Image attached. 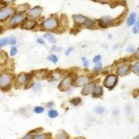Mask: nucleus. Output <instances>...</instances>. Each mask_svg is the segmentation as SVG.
Segmentation results:
<instances>
[{
  "label": "nucleus",
  "mask_w": 139,
  "mask_h": 139,
  "mask_svg": "<svg viewBox=\"0 0 139 139\" xmlns=\"http://www.w3.org/2000/svg\"><path fill=\"white\" fill-rule=\"evenodd\" d=\"M73 50V47H68V50L66 51V55H68Z\"/></svg>",
  "instance_id": "nucleus-42"
},
{
  "label": "nucleus",
  "mask_w": 139,
  "mask_h": 139,
  "mask_svg": "<svg viewBox=\"0 0 139 139\" xmlns=\"http://www.w3.org/2000/svg\"><path fill=\"white\" fill-rule=\"evenodd\" d=\"M73 20L75 21V24L77 25H84L87 20V17L81 15H73Z\"/></svg>",
  "instance_id": "nucleus-14"
},
{
  "label": "nucleus",
  "mask_w": 139,
  "mask_h": 139,
  "mask_svg": "<svg viewBox=\"0 0 139 139\" xmlns=\"http://www.w3.org/2000/svg\"><path fill=\"white\" fill-rule=\"evenodd\" d=\"M44 109L43 107H42V106H35V108H34V112L35 113H38V114H40V113H42L44 112Z\"/></svg>",
  "instance_id": "nucleus-31"
},
{
  "label": "nucleus",
  "mask_w": 139,
  "mask_h": 139,
  "mask_svg": "<svg viewBox=\"0 0 139 139\" xmlns=\"http://www.w3.org/2000/svg\"><path fill=\"white\" fill-rule=\"evenodd\" d=\"M32 79V75L25 73H21L15 79V84L17 86L26 85Z\"/></svg>",
  "instance_id": "nucleus-3"
},
{
  "label": "nucleus",
  "mask_w": 139,
  "mask_h": 139,
  "mask_svg": "<svg viewBox=\"0 0 139 139\" xmlns=\"http://www.w3.org/2000/svg\"><path fill=\"white\" fill-rule=\"evenodd\" d=\"M13 9L10 7H5L0 9V22L6 21L13 14Z\"/></svg>",
  "instance_id": "nucleus-6"
},
{
  "label": "nucleus",
  "mask_w": 139,
  "mask_h": 139,
  "mask_svg": "<svg viewBox=\"0 0 139 139\" xmlns=\"http://www.w3.org/2000/svg\"><path fill=\"white\" fill-rule=\"evenodd\" d=\"M95 87V83L94 82H90V83H86L83 86V89L81 90V93L83 95H88L89 94L92 93V92L94 88Z\"/></svg>",
  "instance_id": "nucleus-9"
},
{
  "label": "nucleus",
  "mask_w": 139,
  "mask_h": 139,
  "mask_svg": "<svg viewBox=\"0 0 139 139\" xmlns=\"http://www.w3.org/2000/svg\"><path fill=\"white\" fill-rule=\"evenodd\" d=\"M12 75L8 72L0 73V89L8 90L12 84Z\"/></svg>",
  "instance_id": "nucleus-1"
},
{
  "label": "nucleus",
  "mask_w": 139,
  "mask_h": 139,
  "mask_svg": "<svg viewBox=\"0 0 139 139\" xmlns=\"http://www.w3.org/2000/svg\"><path fill=\"white\" fill-rule=\"evenodd\" d=\"M136 15L135 13H131V14L129 15L128 19H127V25L129 27H131V26L134 25V23L136 22Z\"/></svg>",
  "instance_id": "nucleus-16"
},
{
  "label": "nucleus",
  "mask_w": 139,
  "mask_h": 139,
  "mask_svg": "<svg viewBox=\"0 0 139 139\" xmlns=\"http://www.w3.org/2000/svg\"><path fill=\"white\" fill-rule=\"evenodd\" d=\"M42 27L45 30L54 31L58 27V22L56 17H50L43 21V22L42 23Z\"/></svg>",
  "instance_id": "nucleus-2"
},
{
  "label": "nucleus",
  "mask_w": 139,
  "mask_h": 139,
  "mask_svg": "<svg viewBox=\"0 0 139 139\" xmlns=\"http://www.w3.org/2000/svg\"><path fill=\"white\" fill-rule=\"evenodd\" d=\"M48 116H49V117L51 118H55L56 117H58V113L57 112L56 110L52 109V110L49 111V112H48Z\"/></svg>",
  "instance_id": "nucleus-23"
},
{
  "label": "nucleus",
  "mask_w": 139,
  "mask_h": 139,
  "mask_svg": "<svg viewBox=\"0 0 139 139\" xmlns=\"http://www.w3.org/2000/svg\"><path fill=\"white\" fill-rule=\"evenodd\" d=\"M41 87H42L41 83H40V82H36V83H35V84L33 86V91H35V92L38 91V90L41 88Z\"/></svg>",
  "instance_id": "nucleus-32"
},
{
  "label": "nucleus",
  "mask_w": 139,
  "mask_h": 139,
  "mask_svg": "<svg viewBox=\"0 0 139 139\" xmlns=\"http://www.w3.org/2000/svg\"><path fill=\"white\" fill-rule=\"evenodd\" d=\"M3 30H4V29H3V27H0V34L3 32Z\"/></svg>",
  "instance_id": "nucleus-45"
},
{
  "label": "nucleus",
  "mask_w": 139,
  "mask_h": 139,
  "mask_svg": "<svg viewBox=\"0 0 139 139\" xmlns=\"http://www.w3.org/2000/svg\"><path fill=\"white\" fill-rule=\"evenodd\" d=\"M0 1L4 4H11L14 2L15 0H0Z\"/></svg>",
  "instance_id": "nucleus-40"
},
{
  "label": "nucleus",
  "mask_w": 139,
  "mask_h": 139,
  "mask_svg": "<svg viewBox=\"0 0 139 139\" xmlns=\"http://www.w3.org/2000/svg\"><path fill=\"white\" fill-rule=\"evenodd\" d=\"M129 66L128 65L125 64L122 65L120 66L118 68V70H117V73L118 75H120V76H125L129 72Z\"/></svg>",
  "instance_id": "nucleus-13"
},
{
  "label": "nucleus",
  "mask_w": 139,
  "mask_h": 139,
  "mask_svg": "<svg viewBox=\"0 0 139 139\" xmlns=\"http://www.w3.org/2000/svg\"><path fill=\"white\" fill-rule=\"evenodd\" d=\"M81 60H82V62H83V66L84 67L88 66V62L87 59H86L85 57H82V58H81Z\"/></svg>",
  "instance_id": "nucleus-37"
},
{
  "label": "nucleus",
  "mask_w": 139,
  "mask_h": 139,
  "mask_svg": "<svg viewBox=\"0 0 139 139\" xmlns=\"http://www.w3.org/2000/svg\"><path fill=\"white\" fill-rule=\"evenodd\" d=\"M126 51L128 52H132L134 51V47H131V46H129V47H128L127 48Z\"/></svg>",
  "instance_id": "nucleus-41"
},
{
  "label": "nucleus",
  "mask_w": 139,
  "mask_h": 139,
  "mask_svg": "<svg viewBox=\"0 0 139 139\" xmlns=\"http://www.w3.org/2000/svg\"><path fill=\"white\" fill-rule=\"evenodd\" d=\"M100 60H101V56H100V55H97V56L94 57L93 59V61L94 63H97L100 62Z\"/></svg>",
  "instance_id": "nucleus-36"
},
{
  "label": "nucleus",
  "mask_w": 139,
  "mask_h": 139,
  "mask_svg": "<svg viewBox=\"0 0 139 139\" xmlns=\"http://www.w3.org/2000/svg\"><path fill=\"white\" fill-rule=\"evenodd\" d=\"M133 72L136 75H139V61L136 62L133 66Z\"/></svg>",
  "instance_id": "nucleus-30"
},
{
  "label": "nucleus",
  "mask_w": 139,
  "mask_h": 139,
  "mask_svg": "<svg viewBox=\"0 0 139 139\" xmlns=\"http://www.w3.org/2000/svg\"><path fill=\"white\" fill-rule=\"evenodd\" d=\"M49 138V135L47 134H37V135L33 136L32 139H48Z\"/></svg>",
  "instance_id": "nucleus-21"
},
{
  "label": "nucleus",
  "mask_w": 139,
  "mask_h": 139,
  "mask_svg": "<svg viewBox=\"0 0 139 139\" xmlns=\"http://www.w3.org/2000/svg\"><path fill=\"white\" fill-rule=\"evenodd\" d=\"M44 37L46 39L48 40L51 43H56V39L54 38V36L50 33H46L45 35H44Z\"/></svg>",
  "instance_id": "nucleus-19"
},
{
  "label": "nucleus",
  "mask_w": 139,
  "mask_h": 139,
  "mask_svg": "<svg viewBox=\"0 0 139 139\" xmlns=\"http://www.w3.org/2000/svg\"><path fill=\"white\" fill-rule=\"evenodd\" d=\"M133 32L134 33H137L139 32V22L137 23L135 27H134Z\"/></svg>",
  "instance_id": "nucleus-38"
},
{
  "label": "nucleus",
  "mask_w": 139,
  "mask_h": 139,
  "mask_svg": "<svg viewBox=\"0 0 139 139\" xmlns=\"http://www.w3.org/2000/svg\"><path fill=\"white\" fill-rule=\"evenodd\" d=\"M118 81V77L116 75H110L106 77L104 81V86L108 89H112L116 84Z\"/></svg>",
  "instance_id": "nucleus-5"
},
{
  "label": "nucleus",
  "mask_w": 139,
  "mask_h": 139,
  "mask_svg": "<svg viewBox=\"0 0 139 139\" xmlns=\"http://www.w3.org/2000/svg\"><path fill=\"white\" fill-rule=\"evenodd\" d=\"M94 25H95V21H93V20H90V19H87V20L84 24L85 27H87V28L92 27Z\"/></svg>",
  "instance_id": "nucleus-25"
},
{
  "label": "nucleus",
  "mask_w": 139,
  "mask_h": 139,
  "mask_svg": "<svg viewBox=\"0 0 139 139\" xmlns=\"http://www.w3.org/2000/svg\"><path fill=\"white\" fill-rule=\"evenodd\" d=\"M81 98H74L70 101V102L71 104H73L74 106H77V105H79V104L81 103Z\"/></svg>",
  "instance_id": "nucleus-24"
},
{
  "label": "nucleus",
  "mask_w": 139,
  "mask_h": 139,
  "mask_svg": "<svg viewBox=\"0 0 139 139\" xmlns=\"http://www.w3.org/2000/svg\"><path fill=\"white\" fill-rule=\"evenodd\" d=\"M56 139H69V136L65 131L60 130L56 134Z\"/></svg>",
  "instance_id": "nucleus-17"
},
{
  "label": "nucleus",
  "mask_w": 139,
  "mask_h": 139,
  "mask_svg": "<svg viewBox=\"0 0 139 139\" xmlns=\"http://www.w3.org/2000/svg\"><path fill=\"white\" fill-rule=\"evenodd\" d=\"M72 77L70 76H68V77H65L64 79H63L62 81H61L59 85H58V89L60 90L61 91H66L68 90L69 88H70L72 83Z\"/></svg>",
  "instance_id": "nucleus-4"
},
{
  "label": "nucleus",
  "mask_w": 139,
  "mask_h": 139,
  "mask_svg": "<svg viewBox=\"0 0 139 139\" xmlns=\"http://www.w3.org/2000/svg\"><path fill=\"white\" fill-rule=\"evenodd\" d=\"M95 111L97 114L102 115L104 113V108H103V107H102V106H98V107H97V108H95Z\"/></svg>",
  "instance_id": "nucleus-33"
},
{
  "label": "nucleus",
  "mask_w": 139,
  "mask_h": 139,
  "mask_svg": "<svg viewBox=\"0 0 139 139\" xmlns=\"http://www.w3.org/2000/svg\"><path fill=\"white\" fill-rule=\"evenodd\" d=\"M17 43V39L14 36H10L8 37V45H15Z\"/></svg>",
  "instance_id": "nucleus-27"
},
{
  "label": "nucleus",
  "mask_w": 139,
  "mask_h": 139,
  "mask_svg": "<svg viewBox=\"0 0 139 139\" xmlns=\"http://www.w3.org/2000/svg\"><path fill=\"white\" fill-rule=\"evenodd\" d=\"M47 59L52 63H56L58 61V57L55 54H51L50 56H48Z\"/></svg>",
  "instance_id": "nucleus-29"
},
{
  "label": "nucleus",
  "mask_w": 139,
  "mask_h": 139,
  "mask_svg": "<svg viewBox=\"0 0 139 139\" xmlns=\"http://www.w3.org/2000/svg\"><path fill=\"white\" fill-rule=\"evenodd\" d=\"M17 53V49L16 47H14V46H13L10 47V56H15V55H16V54Z\"/></svg>",
  "instance_id": "nucleus-34"
},
{
  "label": "nucleus",
  "mask_w": 139,
  "mask_h": 139,
  "mask_svg": "<svg viewBox=\"0 0 139 139\" xmlns=\"http://www.w3.org/2000/svg\"><path fill=\"white\" fill-rule=\"evenodd\" d=\"M24 15L22 14H16L14 15L13 16L11 17V18L9 20L8 22V25L10 27H14L19 25L20 23L24 21Z\"/></svg>",
  "instance_id": "nucleus-7"
},
{
  "label": "nucleus",
  "mask_w": 139,
  "mask_h": 139,
  "mask_svg": "<svg viewBox=\"0 0 139 139\" xmlns=\"http://www.w3.org/2000/svg\"><path fill=\"white\" fill-rule=\"evenodd\" d=\"M93 1H98V0H93Z\"/></svg>",
  "instance_id": "nucleus-48"
},
{
  "label": "nucleus",
  "mask_w": 139,
  "mask_h": 139,
  "mask_svg": "<svg viewBox=\"0 0 139 139\" xmlns=\"http://www.w3.org/2000/svg\"><path fill=\"white\" fill-rule=\"evenodd\" d=\"M102 93H103V88H102V86H95V87L94 88L93 92H92L93 97L95 98L101 97V96L102 95Z\"/></svg>",
  "instance_id": "nucleus-15"
},
{
  "label": "nucleus",
  "mask_w": 139,
  "mask_h": 139,
  "mask_svg": "<svg viewBox=\"0 0 139 139\" xmlns=\"http://www.w3.org/2000/svg\"><path fill=\"white\" fill-rule=\"evenodd\" d=\"M8 45V38H0V50L4 46Z\"/></svg>",
  "instance_id": "nucleus-20"
},
{
  "label": "nucleus",
  "mask_w": 139,
  "mask_h": 139,
  "mask_svg": "<svg viewBox=\"0 0 139 139\" xmlns=\"http://www.w3.org/2000/svg\"><path fill=\"white\" fill-rule=\"evenodd\" d=\"M43 12V8L40 6H35L34 8H31L29 11V15L32 17H37L41 15Z\"/></svg>",
  "instance_id": "nucleus-12"
},
{
  "label": "nucleus",
  "mask_w": 139,
  "mask_h": 139,
  "mask_svg": "<svg viewBox=\"0 0 139 139\" xmlns=\"http://www.w3.org/2000/svg\"><path fill=\"white\" fill-rule=\"evenodd\" d=\"M51 77H52V79H54V80L56 81V80H58V79H60L61 76L59 73H57L56 72H54L53 75H51Z\"/></svg>",
  "instance_id": "nucleus-35"
},
{
  "label": "nucleus",
  "mask_w": 139,
  "mask_h": 139,
  "mask_svg": "<svg viewBox=\"0 0 139 139\" xmlns=\"http://www.w3.org/2000/svg\"><path fill=\"white\" fill-rule=\"evenodd\" d=\"M102 64L101 62H98L97 63L94 67V72H98L99 71H100V70L102 69Z\"/></svg>",
  "instance_id": "nucleus-28"
},
{
  "label": "nucleus",
  "mask_w": 139,
  "mask_h": 139,
  "mask_svg": "<svg viewBox=\"0 0 139 139\" xmlns=\"http://www.w3.org/2000/svg\"><path fill=\"white\" fill-rule=\"evenodd\" d=\"M37 43L39 44H43L44 40L43 39H41V38H38V39H37Z\"/></svg>",
  "instance_id": "nucleus-44"
},
{
  "label": "nucleus",
  "mask_w": 139,
  "mask_h": 139,
  "mask_svg": "<svg viewBox=\"0 0 139 139\" xmlns=\"http://www.w3.org/2000/svg\"><path fill=\"white\" fill-rule=\"evenodd\" d=\"M75 139H86L84 137H78L77 138H75Z\"/></svg>",
  "instance_id": "nucleus-46"
},
{
  "label": "nucleus",
  "mask_w": 139,
  "mask_h": 139,
  "mask_svg": "<svg viewBox=\"0 0 139 139\" xmlns=\"http://www.w3.org/2000/svg\"><path fill=\"white\" fill-rule=\"evenodd\" d=\"M24 22L22 25V28L25 29H33L37 25V22L33 20H27L23 21Z\"/></svg>",
  "instance_id": "nucleus-11"
},
{
  "label": "nucleus",
  "mask_w": 139,
  "mask_h": 139,
  "mask_svg": "<svg viewBox=\"0 0 139 139\" xmlns=\"http://www.w3.org/2000/svg\"><path fill=\"white\" fill-rule=\"evenodd\" d=\"M33 137V134L31 133H29L28 134H27L26 136H25L22 139H32V138Z\"/></svg>",
  "instance_id": "nucleus-39"
},
{
  "label": "nucleus",
  "mask_w": 139,
  "mask_h": 139,
  "mask_svg": "<svg viewBox=\"0 0 139 139\" xmlns=\"http://www.w3.org/2000/svg\"><path fill=\"white\" fill-rule=\"evenodd\" d=\"M89 81V78L86 75H81L79 76L75 80V84L77 87H81L83 86H85L86 83H88Z\"/></svg>",
  "instance_id": "nucleus-8"
},
{
  "label": "nucleus",
  "mask_w": 139,
  "mask_h": 139,
  "mask_svg": "<svg viewBox=\"0 0 139 139\" xmlns=\"http://www.w3.org/2000/svg\"><path fill=\"white\" fill-rule=\"evenodd\" d=\"M134 139H139V136H136V138H134Z\"/></svg>",
  "instance_id": "nucleus-47"
},
{
  "label": "nucleus",
  "mask_w": 139,
  "mask_h": 139,
  "mask_svg": "<svg viewBox=\"0 0 139 139\" xmlns=\"http://www.w3.org/2000/svg\"><path fill=\"white\" fill-rule=\"evenodd\" d=\"M112 22V19L109 16H104L99 20V25L102 28H106L110 26Z\"/></svg>",
  "instance_id": "nucleus-10"
},
{
  "label": "nucleus",
  "mask_w": 139,
  "mask_h": 139,
  "mask_svg": "<svg viewBox=\"0 0 139 139\" xmlns=\"http://www.w3.org/2000/svg\"><path fill=\"white\" fill-rule=\"evenodd\" d=\"M134 56H135L136 57H137V58H139V48L138 49H137V50L136 51L135 54H134Z\"/></svg>",
  "instance_id": "nucleus-43"
},
{
  "label": "nucleus",
  "mask_w": 139,
  "mask_h": 139,
  "mask_svg": "<svg viewBox=\"0 0 139 139\" xmlns=\"http://www.w3.org/2000/svg\"><path fill=\"white\" fill-rule=\"evenodd\" d=\"M27 7H29L28 4H21L17 7V10H18L20 13H23L27 10Z\"/></svg>",
  "instance_id": "nucleus-22"
},
{
  "label": "nucleus",
  "mask_w": 139,
  "mask_h": 139,
  "mask_svg": "<svg viewBox=\"0 0 139 139\" xmlns=\"http://www.w3.org/2000/svg\"><path fill=\"white\" fill-rule=\"evenodd\" d=\"M46 75H47V71L44 70H39L36 72V73H35V77L38 79H42L45 78Z\"/></svg>",
  "instance_id": "nucleus-18"
},
{
  "label": "nucleus",
  "mask_w": 139,
  "mask_h": 139,
  "mask_svg": "<svg viewBox=\"0 0 139 139\" xmlns=\"http://www.w3.org/2000/svg\"><path fill=\"white\" fill-rule=\"evenodd\" d=\"M6 58H7V56L5 52H2V54H0V64H4V63L6 62Z\"/></svg>",
  "instance_id": "nucleus-26"
}]
</instances>
